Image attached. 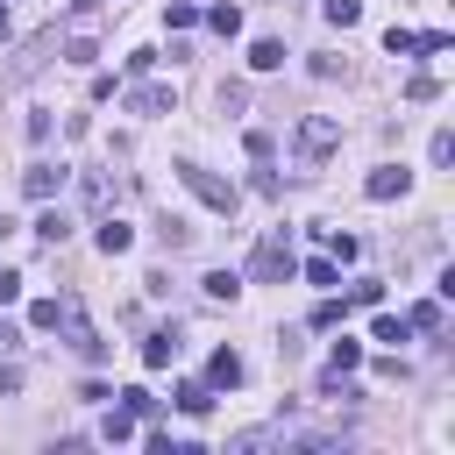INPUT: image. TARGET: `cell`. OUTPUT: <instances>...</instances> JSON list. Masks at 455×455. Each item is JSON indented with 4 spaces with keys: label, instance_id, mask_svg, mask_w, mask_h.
Returning <instances> with one entry per match:
<instances>
[{
    "label": "cell",
    "instance_id": "6",
    "mask_svg": "<svg viewBox=\"0 0 455 455\" xmlns=\"http://www.w3.org/2000/svg\"><path fill=\"white\" fill-rule=\"evenodd\" d=\"M64 178H71L64 164H28V171H21V192L43 206V199H57V192H64Z\"/></svg>",
    "mask_w": 455,
    "mask_h": 455
},
{
    "label": "cell",
    "instance_id": "23",
    "mask_svg": "<svg viewBox=\"0 0 455 455\" xmlns=\"http://www.w3.org/2000/svg\"><path fill=\"white\" fill-rule=\"evenodd\" d=\"M320 14H327L334 28H355V21H363V0H320Z\"/></svg>",
    "mask_w": 455,
    "mask_h": 455
},
{
    "label": "cell",
    "instance_id": "27",
    "mask_svg": "<svg viewBox=\"0 0 455 455\" xmlns=\"http://www.w3.org/2000/svg\"><path fill=\"white\" fill-rule=\"evenodd\" d=\"M164 21H171V36H185V28L199 21V7H192V0H171V7H164Z\"/></svg>",
    "mask_w": 455,
    "mask_h": 455
},
{
    "label": "cell",
    "instance_id": "11",
    "mask_svg": "<svg viewBox=\"0 0 455 455\" xmlns=\"http://www.w3.org/2000/svg\"><path fill=\"white\" fill-rule=\"evenodd\" d=\"M405 327H412V334H441V327H448V313H441V299H419V306L405 313Z\"/></svg>",
    "mask_w": 455,
    "mask_h": 455
},
{
    "label": "cell",
    "instance_id": "15",
    "mask_svg": "<svg viewBox=\"0 0 455 455\" xmlns=\"http://www.w3.org/2000/svg\"><path fill=\"white\" fill-rule=\"evenodd\" d=\"M178 412L206 419V412H213V384H178Z\"/></svg>",
    "mask_w": 455,
    "mask_h": 455
},
{
    "label": "cell",
    "instance_id": "35",
    "mask_svg": "<svg viewBox=\"0 0 455 455\" xmlns=\"http://www.w3.org/2000/svg\"><path fill=\"white\" fill-rule=\"evenodd\" d=\"M7 391H21V363H0V398Z\"/></svg>",
    "mask_w": 455,
    "mask_h": 455
},
{
    "label": "cell",
    "instance_id": "32",
    "mask_svg": "<svg viewBox=\"0 0 455 455\" xmlns=\"http://www.w3.org/2000/svg\"><path fill=\"white\" fill-rule=\"evenodd\" d=\"M427 156H434V164H455V135H448V128H441V135H434V142H427Z\"/></svg>",
    "mask_w": 455,
    "mask_h": 455
},
{
    "label": "cell",
    "instance_id": "33",
    "mask_svg": "<svg viewBox=\"0 0 455 455\" xmlns=\"http://www.w3.org/2000/svg\"><path fill=\"white\" fill-rule=\"evenodd\" d=\"M348 306H384V284H370V277H363V284L348 291Z\"/></svg>",
    "mask_w": 455,
    "mask_h": 455
},
{
    "label": "cell",
    "instance_id": "10",
    "mask_svg": "<svg viewBox=\"0 0 455 455\" xmlns=\"http://www.w3.org/2000/svg\"><path fill=\"white\" fill-rule=\"evenodd\" d=\"M135 249V228L128 220H100V256H128Z\"/></svg>",
    "mask_w": 455,
    "mask_h": 455
},
{
    "label": "cell",
    "instance_id": "3",
    "mask_svg": "<svg viewBox=\"0 0 455 455\" xmlns=\"http://www.w3.org/2000/svg\"><path fill=\"white\" fill-rule=\"evenodd\" d=\"M178 178H185V192H192V199H199V206H213V213H220V220H228V213H235V199H242V192H235V185H228V178H213V171H206V164H178Z\"/></svg>",
    "mask_w": 455,
    "mask_h": 455
},
{
    "label": "cell",
    "instance_id": "20",
    "mask_svg": "<svg viewBox=\"0 0 455 455\" xmlns=\"http://www.w3.org/2000/svg\"><path fill=\"white\" fill-rule=\"evenodd\" d=\"M199 291H206V299H242V277H235V270H206Z\"/></svg>",
    "mask_w": 455,
    "mask_h": 455
},
{
    "label": "cell",
    "instance_id": "19",
    "mask_svg": "<svg viewBox=\"0 0 455 455\" xmlns=\"http://www.w3.org/2000/svg\"><path fill=\"white\" fill-rule=\"evenodd\" d=\"M36 235H43V242H50V249H57V242H64V235H71V220H64V213H57V206H50V199H43V213H36Z\"/></svg>",
    "mask_w": 455,
    "mask_h": 455
},
{
    "label": "cell",
    "instance_id": "24",
    "mask_svg": "<svg viewBox=\"0 0 455 455\" xmlns=\"http://www.w3.org/2000/svg\"><path fill=\"white\" fill-rule=\"evenodd\" d=\"M384 50H391V57H412V50H419V28H398V21H391V28H384Z\"/></svg>",
    "mask_w": 455,
    "mask_h": 455
},
{
    "label": "cell",
    "instance_id": "17",
    "mask_svg": "<svg viewBox=\"0 0 455 455\" xmlns=\"http://www.w3.org/2000/svg\"><path fill=\"white\" fill-rule=\"evenodd\" d=\"M206 28H213V36H242V7L213 0V7H206Z\"/></svg>",
    "mask_w": 455,
    "mask_h": 455
},
{
    "label": "cell",
    "instance_id": "7",
    "mask_svg": "<svg viewBox=\"0 0 455 455\" xmlns=\"http://www.w3.org/2000/svg\"><path fill=\"white\" fill-rule=\"evenodd\" d=\"M363 192H370V199H405V192H412V171H405V164H377V171L363 178Z\"/></svg>",
    "mask_w": 455,
    "mask_h": 455
},
{
    "label": "cell",
    "instance_id": "1",
    "mask_svg": "<svg viewBox=\"0 0 455 455\" xmlns=\"http://www.w3.org/2000/svg\"><path fill=\"white\" fill-rule=\"evenodd\" d=\"M291 149H299V164H327V156L341 149V121H334V114H306V121L291 128Z\"/></svg>",
    "mask_w": 455,
    "mask_h": 455
},
{
    "label": "cell",
    "instance_id": "8",
    "mask_svg": "<svg viewBox=\"0 0 455 455\" xmlns=\"http://www.w3.org/2000/svg\"><path fill=\"white\" fill-rule=\"evenodd\" d=\"M128 114H149V121H156V114H178V92H171V85H135V92H128Z\"/></svg>",
    "mask_w": 455,
    "mask_h": 455
},
{
    "label": "cell",
    "instance_id": "37",
    "mask_svg": "<svg viewBox=\"0 0 455 455\" xmlns=\"http://www.w3.org/2000/svg\"><path fill=\"white\" fill-rule=\"evenodd\" d=\"M92 7H107V0H78V14H92Z\"/></svg>",
    "mask_w": 455,
    "mask_h": 455
},
{
    "label": "cell",
    "instance_id": "18",
    "mask_svg": "<svg viewBox=\"0 0 455 455\" xmlns=\"http://www.w3.org/2000/svg\"><path fill=\"white\" fill-rule=\"evenodd\" d=\"M249 64H256V71H277V64H284V43H277V36H256V43H249Z\"/></svg>",
    "mask_w": 455,
    "mask_h": 455
},
{
    "label": "cell",
    "instance_id": "4",
    "mask_svg": "<svg viewBox=\"0 0 455 455\" xmlns=\"http://www.w3.org/2000/svg\"><path fill=\"white\" fill-rule=\"evenodd\" d=\"M355 370H363V341H348V334H341V341L327 348V370H320V391H327V398H355V391H348V377H355Z\"/></svg>",
    "mask_w": 455,
    "mask_h": 455
},
{
    "label": "cell",
    "instance_id": "31",
    "mask_svg": "<svg viewBox=\"0 0 455 455\" xmlns=\"http://www.w3.org/2000/svg\"><path fill=\"white\" fill-rule=\"evenodd\" d=\"M242 149H249V156H256V164H270V149H277V142H270V135H263V128H249V135H242Z\"/></svg>",
    "mask_w": 455,
    "mask_h": 455
},
{
    "label": "cell",
    "instance_id": "34",
    "mask_svg": "<svg viewBox=\"0 0 455 455\" xmlns=\"http://www.w3.org/2000/svg\"><path fill=\"white\" fill-rule=\"evenodd\" d=\"M21 299V270H0V306H14Z\"/></svg>",
    "mask_w": 455,
    "mask_h": 455
},
{
    "label": "cell",
    "instance_id": "14",
    "mask_svg": "<svg viewBox=\"0 0 455 455\" xmlns=\"http://www.w3.org/2000/svg\"><path fill=\"white\" fill-rule=\"evenodd\" d=\"M313 235L327 242V256H334V263H355V256H363V242H355V235H341V228H313Z\"/></svg>",
    "mask_w": 455,
    "mask_h": 455
},
{
    "label": "cell",
    "instance_id": "26",
    "mask_svg": "<svg viewBox=\"0 0 455 455\" xmlns=\"http://www.w3.org/2000/svg\"><path fill=\"white\" fill-rule=\"evenodd\" d=\"M114 398H121V405H128V412H135V419H156V398H149V391H142V384H128V391H114Z\"/></svg>",
    "mask_w": 455,
    "mask_h": 455
},
{
    "label": "cell",
    "instance_id": "9",
    "mask_svg": "<svg viewBox=\"0 0 455 455\" xmlns=\"http://www.w3.org/2000/svg\"><path fill=\"white\" fill-rule=\"evenodd\" d=\"M171 363H178V327H156L142 341V370H171Z\"/></svg>",
    "mask_w": 455,
    "mask_h": 455
},
{
    "label": "cell",
    "instance_id": "13",
    "mask_svg": "<svg viewBox=\"0 0 455 455\" xmlns=\"http://www.w3.org/2000/svg\"><path fill=\"white\" fill-rule=\"evenodd\" d=\"M50 50H57V28H43V36H36V43H28L21 57H14V78H28V71H36V64H43Z\"/></svg>",
    "mask_w": 455,
    "mask_h": 455
},
{
    "label": "cell",
    "instance_id": "22",
    "mask_svg": "<svg viewBox=\"0 0 455 455\" xmlns=\"http://www.w3.org/2000/svg\"><path fill=\"white\" fill-rule=\"evenodd\" d=\"M405 334H412L405 313H377V320H370V341H405Z\"/></svg>",
    "mask_w": 455,
    "mask_h": 455
},
{
    "label": "cell",
    "instance_id": "30",
    "mask_svg": "<svg viewBox=\"0 0 455 455\" xmlns=\"http://www.w3.org/2000/svg\"><path fill=\"white\" fill-rule=\"evenodd\" d=\"M434 92H441V85H434V78H427V71H412V78H405V100H412V107H427V100H434Z\"/></svg>",
    "mask_w": 455,
    "mask_h": 455
},
{
    "label": "cell",
    "instance_id": "2",
    "mask_svg": "<svg viewBox=\"0 0 455 455\" xmlns=\"http://www.w3.org/2000/svg\"><path fill=\"white\" fill-rule=\"evenodd\" d=\"M249 277H256V284H284V277H299V256H291L284 228H277V235H263V242L249 249Z\"/></svg>",
    "mask_w": 455,
    "mask_h": 455
},
{
    "label": "cell",
    "instance_id": "28",
    "mask_svg": "<svg viewBox=\"0 0 455 455\" xmlns=\"http://www.w3.org/2000/svg\"><path fill=\"white\" fill-rule=\"evenodd\" d=\"M64 64H100V43H92V36H71V43H64Z\"/></svg>",
    "mask_w": 455,
    "mask_h": 455
},
{
    "label": "cell",
    "instance_id": "38",
    "mask_svg": "<svg viewBox=\"0 0 455 455\" xmlns=\"http://www.w3.org/2000/svg\"><path fill=\"white\" fill-rule=\"evenodd\" d=\"M0 43H7V0H0Z\"/></svg>",
    "mask_w": 455,
    "mask_h": 455
},
{
    "label": "cell",
    "instance_id": "36",
    "mask_svg": "<svg viewBox=\"0 0 455 455\" xmlns=\"http://www.w3.org/2000/svg\"><path fill=\"white\" fill-rule=\"evenodd\" d=\"M7 235H14V220H7V213H0V242H7Z\"/></svg>",
    "mask_w": 455,
    "mask_h": 455
},
{
    "label": "cell",
    "instance_id": "16",
    "mask_svg": "<svg viewBox=\"0 0 455 455\" xmlns=\"http://www.w3.org/2000/svg\"><path fill=\"white\" fill-rule=\"evenodd\" d=\"M128 434H135V412H128V405H114V412L100 419V441H107V448H121Z\"/></svg>",
    "mask_w": 455,
    "mask_h": 455
},
{
    "label": "cell",
    "instance_id": "29",
    "mask_svg": "<svg viewBox=\"0 0 455 455\" xmlns=\"http://www.w3.org/2000/svg\"><path fill=\"white\" fill-rule=\"evenodd\" d=\"M341 320H348V299H320L313 306V327H341Z\"/></svg>",
    "mask_w": 455,
    "mask_h": 455
},
{
    "label": "cell",
    "instance_id": "21",
    "mask_svg": "<svg viewBox=\"0 0 455 455\" xmlns=\"http://www.w3.org/2000/svg\"><path fill=\"white\" fill-rule=\"evenodd\" d=\"M299 277H306V284H320V291H327V284H334V277H341V263H334V256H313V263H299Z\"/></svg>",
    "mask_w": 455,
    "mask_h": 455
},
{
    "label": "cell",
    "instance_id": "5",
    "mask_svg": "<svg viewBox=\"0 0 455 455\" xmlns=\"http://www.w3.org/2000/svg\"><path fill=\"white\" fill-rule=\"evenodd\" d=\"M57 327L71 334V348H78L85 363H100V355H107V341H100V327L85 320V306H78V299H64V320H57Z\"/></svg>",
    "mask_w": 455,
    "mask_h": 455
},
{
    "label": "cell",
    "instance_id": "12",
    "mask_svg": "<svg viewBox=\"0 0 455 455\" xmlns=\"http://www.w3.org/2000/svg\"><path fill=\"white\" fill-rule=\"evenodd\" d=\"M206 384H220V391H235V384H242V355H235V348H220V355L206 363Z\"/></svg>",
    "mask_w": 455,
    "mask_h": 455
},
{
    "label": "cell",
    "instance_id": "25",
    "mask_svg": "<svg viewBox=\"0 0 455 455\" xmlns=\"http://www.w3.org/2000/svg\"><path fill=\"white\" fill-rule=\"evenodd\" d=\"M57 320H64V299H36V306H28V327H43V334H50Z\"/></svg>",
    "mask_w": 455,
    "mask_h": 455
}]
</instances>
